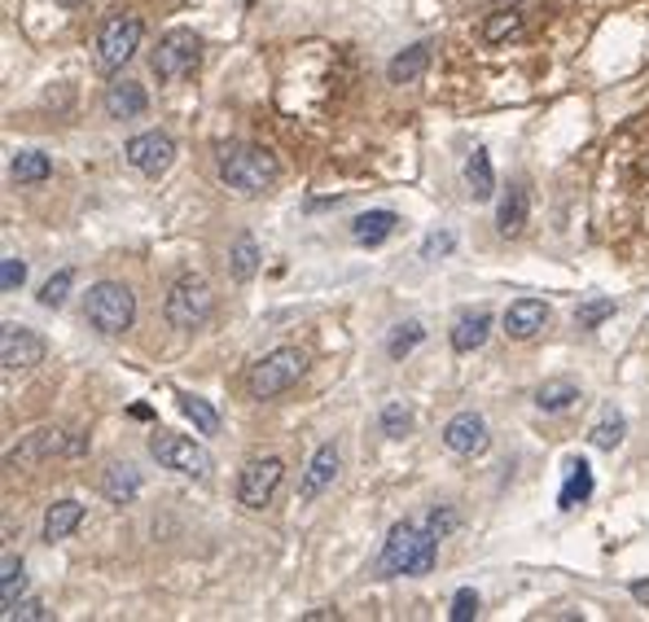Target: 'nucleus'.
Here are the masks:
<instances>
[{
	"instance_id": "nucleus-36",
	"label": "nucleus",
	"mask_w": 649,
	"mask_h": 622,
	"mask_svg": "<svg viewBox=\"0 0 649 622\" xmlns=\"http://www.w3.org/2000/svg\"><path fill=\"white\" fill-rule=\"evenodd\" d=\"M23 280H27V263L10 254L5 263H0V289H5V294H19V289H23Z\"/></svg>"
},
{
	"instance_id": "nucleus-16",
	"label": "nucleus",
	"mask_w": 649,
	"mask_h": 622,
	"mask_svg": "<svg viewBox=\"0 0 649 622\" xmlns=\"http://www.w3.org/2000/svg\"><path fill=\"white\" fill-rule=\"evenodd\" d=\"M145 110H150V97L137 80H119L106 88V115L110 119H141Z\"/></svg>"
},
{
	"instance_id": "nucleus-15",
	"label": "nucleus",
	"mask_w": 649,
	"mask_h": 622,
	"mask_svg": "<svg viewBox=\"0 0 649 622\" xmlns=\"http://www.w3.org/2000/svg\"><path fill=\"white\" fill-rule=\"evenodd\" d=\"M544 325H548L544 298H518V302H509V311H505V334H509L514 343H531Z\"/></svg>"
},
{
	"instance_id": "nucleus-11",
	"label": "nucleus",
	"mask_w": 649,
	"mask_h": 622,
	"mask_svg": "<svg viewBox=\"0 0 649 622\" xmlns=\"http://www.w3.org/2000/svg\"><path fill=\"white\" fill-rule=\"evenodd\" d=\"M123 158H128V167L141 171V176H163V171L176 163V141H172L167 132H141V136L128 141Z\"/></svg>"
},
{
	"instance_id": "nucleus-12",
	"label": "nucleus",
	"mask_w": 649,
	"mask_h": 622,
	"mask_svg": "<svg viewBox=\"0 0 649 622\" xmlns=\"http://www.w3.org/2000/svg\"><path fill=\"white\" fill-rule=\"evenodd\" d=\"M444 447L452 456H483L492 447V434H487V421L479 412H457L448 426H444Z\"/></svg>"
},
{
	"instance_id": "nucleus-1",
	"label": "nucleus",
	"mask_w": 649,
	"mask_h": 622,
	"mask_svg": "<svg viewBox=\"0 0 649 622\" xmlns=\"http://www.w3.org/2000/svg\"><path fill=\"white\" fill-rule=\"evenodd\" d=\"M439 561V535L426 526V517H413V522H396L387 543H382V557H378V574L382 578H417V574H430Z\"/></svg>"
},
{
	"instance_id": "nucleus-24",
	"label": "nucleus",
	"mask_w": 649,
	"mask_h": 622,
	"mask_svg": "<svg viewBox=\"0 0 649 622\" xmlns=\"http://www.w3.org/2000/svg\"><path fill=\"white\" fill-rule=\"evenodd\" d=\"M27 591V574H23V561L14 552H5V561H0V618H5Z\"/></svg>"
},
{
	"instance_id": "nucleus-30",
	"label": "nucleus",
	"mask_w": 649,
	"mask_h": 622,
	"mask_svg": "<svg viewBox=\"0 0 649 622\" xmlns=\"http://www.w3.org/2000/svg\"><path fill=\"white\" fill-rule=\"evenodd\" d=\"M180 412L193 421L198 434H220V412H215L206 399H198V395H180Z\"/></svg>"
},
{
	"instance_id": "nucleus-10",
	"label": "nucleus",
	"mask_w": 649,
	"mask_h": 622,
	"mask_svg": "<svg viewBox=\"0 0 649 622\" xmlns=\"http://www.w3.org/2000/svg\"><path fill=\"white\" fill-rule=\"evenodd\" d=\"M45 338L36 334V330H27V325H14V321H5L0 325V364H5L10 373H19V369H36V364H45Z\"/></svg>"
},
{
	"instance_id": "nucleus-18",
	"label": "nucleus",
	"mask_w": 649,
	"mask_h": 622,
	"mask_svg": "<svg viewBox=\"0 0 649 622\" xmlns=\"http://www.w3.org/2000/svg\"><path fill=\"white\" fill-rule=\"evenodd\" d=\"M396 228H400V215L396 211H365V215L352 219V241L356 246H382Z\"/></svg>"
},
{
	"instance_id": "nucleus-14",
	"label": "nucleus",
	"mask_w": 649,
	"mask_h": 622,
	"mask_svg": "<svg viewBox=\"0 0 649 622\" xmlns=\"http://www.w3.org/2000/svg\"><path fill=\"white\" fill-rule=\"evenodd\" d=\"M62 447H67V434H62V430H54V426H40V430L23 434V443L5 456V465H10V469H32V465H40V460L58 456Z\"/></svg>"
},
{
	"instance_id": "nucleus-33",
	"label": "nucleus",
	"mask_w": 649,
	"mask_h": 622,
	"mask_svg": "<svg viewBox=\"0 0 649 622\" xmlns=\"http://www.w3.org/2000/svg\"><path fill=\"white\" fill-rule=\"evenodd\" d=\"M71 285H75V272H71V267L54 272V276L40 285V294H36V298H40V307H49V311H54V307H62V302H67V294H71Z\"/></svg>"
},
{
	"instance_id": "nucleus-21",
	"label": "nucleus",
	"mask_w": 649,
	"mask_h": 622,
	"mask_svg": "<svg viewBox=\"0 0 649 622\" xmlns=\"http://www.w3.org/2000/svg\"><path fill=\"white\" fill-rule=\"evenodd\" d=\"M426 67H430V45H409L404 53L391 58L387 80H391V84H417V80L426 75Z\"/></svg>"
},
{
	"instance_id": "nucleus-31",
	"label": "nucleus",
	"mask_w": 649,
	"mask_h": 622,
	"mask_svg": "<svg viewBox=\"0 0 649 622\" xmlns=\"http://www.w3.org/2000/svg\"><path fill=\"white\" fill-rule=\"evenodd\" d=\"M614 316V298H583L579 307H575V325L579 330H597L601 321H610Z\"/></svg>"
},
{
	"instance_id": "nucleus-2",
	"label": "nucleus",
	"mask_w": 649,
	"mask_h": 622,
	"mask_svg": "<svg viewBox=\"0 0 649 622\" xmlns=\"http://www.w3.org/2000/svg\"><path fill=\"white\" fill-rule=\"evenodd\" d=\"M215 171L241 198H259V193H268L281 180V163L268 149H259V145H228V149H220Z\"/></svg>"
},
{
	"instance_id": "nucleus-26",
	"label": "nucleus",
	"mask_w": 649,
	"mask_h": 622,
	"mask_svg": "<svg viewBox=\"0 0 649 622\" xmlns=\"http://www.w3.org/2000/svg\"><path fill=\"white\" fill-rule=\"evenodd\" d=\"M579 404V386L570 382V378H553V382H544L540 391H535V408L540 412H566V408H575Z\"/></svg>"
},
{
	"instance_id": "nucleus-38",
	"label": "nucleus",
	"mask_w": 649,
	"mask_h": 622,
	"mask_svg": "<svg viewBox=\"0 0 649 622\" xmlns=\"http://www.w3.org/2000/svg\"><path fill=\"white\" fill-rule=\"evenodd\" d=\"M452 622H470V618H479V591L474 587H461L457 596H452V613H448Z\"/></svg>"
},
{
	"instance_id": "nucleus-28",
	"label": "nucleus",
	"mask_w": 649,
	"mask_h": 622,
	"mask_svg": "<svg viewBox=\"0 0 649 622\" xmlns=\"http://www.w3.org/2000/svg\"><path fill=\"white\" fill-rule=\"evenodd\" d=\"M259 263H263V259H259L255 237H250V232H241V237L233 241V250H228V272H233V280H241V285H246V280L259 272Z\"/></svg>"
},
{
	"instance_id": "nucleus-20",
	"label": "nucleus",
	"mask_w": 649,
	"mask_h": 622,
	"mask_svg": "<svg viewBox=\"0 0 649 622\" xmlns=\"http://www.w3.org/2000/svg\"><path fill=\"white\" fill-rule=\"evenodd\" d=\"M487 334H492V311H470V316H461L452 325V351L470 356V351H479L487 343Z\"/></svg>"
},
{
	"instance_id": "nucleus-3",
	"label": "nucleus",
	"mask_w": 649,
	"mask_h": 622,
	"mask_svg": "<svg viewBox=\"0 0 649 622\" xmlns=\"http://www.w3.org/2000/svg\"><path fill=\"white\" fill-rule=\"evenodd\" d=\"M84 321L106 338L128 334L137 321V294L123 280H97L84 298Z\"/></svg>"
},
{
	"instance_id": "nucleus-17",
	"label": "nucleus",
	"mask_w": 649,
	"mask_h": 622,
	"mask_svg": "<svg viewBox=\"0 0 649 622\" xmlns=\"http://www.w3.org/2000/svg\"><path fill=\"white\" fill-rule=\"evenodd\" d=\"M527 215H531V198H527V184H509L500 206H496V228L500 237H518L527 228Z\"/></svg>"
},
{
	"instance_id": "nucleus-41",
	"label": "nucleus",
	"mask_w": 649,
	"mask_h": 622,
	"mask_svg": "<svg viewBox=\"0 0 649 622\" xmlns=\"http://www.w3.org/2000/svg\"><path fill=\"white\" fill-rule=\"evenodd\" d=\"M627 591H632V600H636V605H645V609H649V578H636Z\"/></svg>"
},
{
	"instance_id": "nucleus-4",
	"label": "nucleus",
	"mask_w": 649,
	"mask_h": 622,
	"mask_svg": "<svg viewBox=\"0 0 649 622\" xmlns=\"http://www.w3.org/2000/svg\"><path fill=\"white\" fill-rule=\"evenodd\" d=\"M141 36H145V23L132 10H115L97 32V71H106V75L123 71L137 58Z\"/></svg>"
},
{
	"instance_id": "nucleus-19",
	"label": "nucleus",
	"mask_w": 649,
	"mask_h": 622,
	"mask_svg": "<svg viewBox=\"0 0 649 622\" xmlns=\"http://www.w3.org/2000/svg\"><path fill=\"white\" fill-rule=\"evenodd\" d=\"M80 522H84V504H80V500H58V504H49V513H45V543L71 539V535L80 530Z\"/></svg>"
},
{
	"instance_id": "nucleus-13",
	"label": "nucleus",
	"mask_w": 649,
	"mask_h": 622,
	"mask_svg": "<svg viewBox=\"0 0 649 622\" xmlns=\"http://www.w3.org/2000/svg\"><path fill=\"white\" fill-rule=\"evenodd\" d=\"M339 469H343V456H339V447H334V443L316 447V456H311V460H307V469H303V482H298V500H303V504H311L316 495H324V491L334 487Z\"/></svg>"
},
{
	"instance_id": "nucleus-9",
	"label": "nucleus",
	"mask_w": 649,
	"mask_h": 622,
	"mask_svg": "<svg viewBox=\"0 0 649 622\" xmlns=\"http://www.w3.org/2000/svg\"><path fill=\"white\" fill-rule=\"evenodd\" d=\"M281 478H285V465H281V456H255L241 474H237V504H246V509H268L272 504V495H276V487H281Z\"/></svg>"
},
{
	"instance_id": "nucleus-32",
	"label": "nucleus",
	"mask_w": 649,
	"mask_h": 622,
	"mask_svg": "<svg viewBox=\"0 0 649 622\" xmlns=\"http://www.w3.org/2000/svg\"><path fill=\"white\" fill-rule=\"evenodd\" d=\"M509 36H522V14H518V10L492 14L487 27H483V40H487V45H500V40H509Z\"/></svg>"
},
{
	"instance_id": "nucleus-8",
	"label": "nucleus",
	"mask_w": 649,
	"mask_h": 622,
	"mask_svg": "<svg viewBox=\"0 0 649 622\" xmlns=\"http://www.w3.org/2000/svg\"><path fill=\"white\" fill-rule=\"evenodd\" d=\"M150 456H154L163 469L185 474V478H206V474H211V452H206L202 443L185 439V434H167V430H158V434L150 439Z\"/></svg>"
},
{
	"instance_id": "nucleus-23",
	"label": "nucleus",
	"mask_w": 649,
	"mask_h": 622,
	"mask_svg": "<svg viewBox=\"0 0 649 622\" xmlns=\"http://www.w3.org/2000/svg\"><path fill=\"white\" fill-rule=\"evenodd\" d=\"M592 495V469L588 460H566V482H562V495H557V509H579L583 500Z\"/></svg>"
},
{
	"instance_id": "nucleus-29",
	"label": "nucleus",
	"mask_w": 649,
	"mask_h": 622,
	"mask_svg": "<svg viewBox=\"0 0 649 622\" xmlns=\"http://www.w3.org/2000/svg\"><path fill=\"white\" fill-rule=\"evenodd\" d=\"M422 343H426V330H422L417 321H404V325L391 330V338H387V356H391V360H404V356H413Z\"/></svg>"
},
{
	"instance_id": "nucleus-43",
	"label": "nucleus",
	"mask_w": 649,
	"mask_h": 622,
	"mask_svg": "<svg viewBox=\"0 0 649 622\" xmlns=\"http://www.w3.org/2000/svg\"><path fill=\"white\" fill-rule=\"evenodd\" d=\"M496 5H505V0H496Z\"/></svg>"
},
{
	"instance_id": "nucleus-35",
	"label": "nucleus",
	"mask_w": 649,
	"mask_h": 622,
	"mask_svg": "<svg viewBox=\"0 0 649 622\" xmlns=\"http://www.w3.org/2000/svg\"><path fill=\"white\" fill-rule=\"evenodd\" d=\"M409 430H413V412L404 404H387L382 408V434L387 439H404Z\"/></svg>"
},
{
	"instance_id": "nucleus-25",
	"label": "nucleus",
	"mask_w": 649,
	"mask_h": 622,
	"mask_svg": "<svg viewBox=\"0 0 649 622\" xmlns=\"http://www.w3.org/2000/svg\"><path fill=\"white\" fill-rule=\"evenodd\" d=\"M465 184H470V198H474V202H487V198L496 193V171H492L487 149H474V154L465 158Z\"/></svg>"
},
{
	"instance_id": "nucleus-40",
	"label": "nucleus",
	"mask_w": 649,
	"mask_h": 622,
	"mask_svg": "<svg viewBox=\"0 0 649 622\" xmlns=\"http://www.w3.org/2000/svg\"><path fill=\"white\" fill-rule=\"evenodd\" d=\"M14 618H49V609H45V600H19V605L5 613V622H14Z\"/></svg>"
},
{
	"instance_id": "nucleus-37",
	"label": "nucleus",
	"mask_w": 649,
	"mask_h": 622,
	"mask_svg": "<svg viewBox=\"0 0 649 622\" xmlns=\"http://www.w3.org/2000/svg\"><path fill=\"white\" fill-rule=\"evenodd\" d=\"M452 246H457V237H452L448 228H439V232H430V237L422 241V259H426V263H435V259L452 254Z\"/></svg>"
},
{
	"instance_id": "nucleus-5",
	"label": "nucleus",
	"mask_w": 649,
	"mask_h": 622,
	"mask_svg": "<svg viewBox=\"0 0 649 622\" xmlns=\"http://www.w3.org/2000/svg\"><path fill=\"white\" fill-rule=\"evenodd\" d=\"M303 369H307V360H303V351L298 347H276V351H268L259 364H250V373H246V395L250 399H276V395H285L298 378H303Z\"/></svg>"
},
{
	"instance_id": "nucleus-6",
	"label": "nucleus",
	"mask_w": 649,
	"mask_h": 622,
	"mask_svg": "<svg viewBox=\"0 0 649 622\" xmlns=\"http://www.w3.org/2000/svg\"><path fill=\"white\" fill-rule=\"evenodd\" d=\"M211 311H215V294H211V285H206L202 276H180V280L172 285L167 302H163L167 325L180 330V334L202 330V325L211 321Z\"/></svg>"
},
{
	"instance_id": "nucleus-34",
	"label": "nucleus",
	"mask_w": 649,
	"mask_h": 622,
	"mask_svg": "<svg viewBox=\"0 0 649 622\" xmlns=\"http://www.w3.org/2000/svg\"><path fill=\"white\" fill-rule=\"evenodd\" d=\"M623 434H627V421H623V417L614 412V417H605V421H597L588 439H592V447H601V452H614V447L623 443Z\"/></svg>"
},
{
	"instance_id": "nucleus-22",
	"label": "nucleus",
	"mask_w": 649,
	"mask_h": 622,
	"mask_svg": "<svg viewBox=\"0 0 649 622\" xmlns=\"http://www.w3.org/2000/svg\"><path fill=\"white\" fill-rule=\"evenodd\" d=\"M102 491H106L110 504H137V495H141V474H137L132 465H110L106 478H102Z\"/></svg>"
},
{
	"instance_id": "nucleus-42",
	"label": "nucleus",
	"mask_w": 649,
	"mask_h": 622,
	"mask_svg": "<svg viewBox=\"0 0 649 622\" xmlns=\"http://www.w3.org/2000/svg\"><path fill=\"white\" fill-rule=\"evenodd\" d=\"M54 5H62V10H80L84 0H54Z\"/></svg>"
},
{
	"instance_id": "nucleus-39",
	"label": "nucleus",
	"mask_w": 649,
	"mask_h": 622,
	"mask_svg": "<svg viewBox=\"0 0 649 622\" xmlns=\"http://www.w3.org/2000/svg\"><path fill=\"white\" fill-rule=\"evenodd\" d=\"M426 526L444 539V535H452V530H457V513H452V509H430V513H426Z\"/></svg>"
},
{
	"instance_id": "nucleus-27",
	"label": "nucleus",
	"mask_w": 649,
	"mask_h": 622,
	"mask_svg": "<svg viewBox=\"0 0 649 622\" xmlns=\"http://www.w3.org/2000/svg\"><path fill=\"white\" fill-rule=\"evenodd\" d=\"M10 176H14L19 184H45V180L54 176V163H49V154H40V149H23V154H14Z\"/></svg>"
},
{
	"instance_id": "nucleus-7",
	"label": "nucleus",
	"mask_w": 649,
	"mask_h": 622,
	"mask_svg": "<svg viewBox=\"0 0 649 622\" xmlns=\"http://www.w3.org/2000/svg\"><path fill=\"white\" fill-rule=\"evenodd\" d=\"M150 67H154L158 84H176V80H185V75H193L202 67V40L189 27H176V32H167L158 40Z\"/></svg>"
}]
</instances>
